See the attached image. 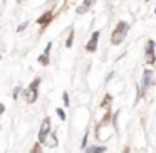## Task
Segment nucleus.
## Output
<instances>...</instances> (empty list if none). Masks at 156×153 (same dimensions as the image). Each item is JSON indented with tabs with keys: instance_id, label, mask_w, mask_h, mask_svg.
Listing matches in <instances>:
<instances>
[{
	"instance_id": "nucleus-17",
	"label": "nucleus",
	"mask_w": 156,
	"mask_h": 153,
	"mask_svg": "<svg viewBox=\"0 0 156 153\" xmlns=\"http://www.w3.org/2000/svg\"><path fill=\"white\" fill-rule=\"evenodd\" d=\"M27 27H29V20H25V22H22V24L17 25V32H24Z\"/></svg>"
},
{
	"instance_id": "nucleus-2",
	"label": "nucleus",
	"mask_w": 156,
	"mask_h": 153,
	"mask_svg": "<svg viewBox=\"0 0 156 153\" xmlns=\"http://www.w3.org/2000/svg\"><path fill=\"white\" fill-rule=\"evenodd\" d=\"M144 61L149 66H153L156 62V42L153 39H149L144 46Z\"/></svg>"
},
{
	"instance_id": "nucleus-10",
	"label": "nucleus",
	"mask_w": 156,
	"mask_h": 153,
	"mask_svg": "<svg viewBox=\"0 0 156 153\" xmlns=\"http://www.w3.org/2000/svg\"><path fill=\"white\" fill-rule=\"evenodd\" d=\"M37 62H39L41 66H49V62H51V57H49V56H45L44 52H42V54L37 57Z\"/></svg>"
},
{
	"instance_id": "nucleus-7",
	"label": "nucleus",
	"mask_w": 156,
	"mask_h": 153,
	"mask_svg": "<svg viewBox=\"0 0 156 153\" xmlns=\"http://www.w3.org/2000/svg\"><path fill=\"white\" fill-rule=\"evenodd\" d=\"M52 20H54V12L47 10V12H44L41 17H37V20H35V22H37V25H41V29H45Z\"/></svg>"
},
{
	"instance_id": "nucleus-18",
	"label": "nucleus",
	"mask_w": 156,
	"mask_h": 153,
	"mask_svg": "<svg viewBox=\"0 0 156 153\" xmlns=\"http://www.w3.org/2000/svg\"><path fill=\"white\" fill-rule=\"evenodd\" d=\"M62 101H64V106H66V108L71 104V101H69V93H64V94H62Z\"/></svg>"
},
{
	"instance_id": "nucleus-14",
	"label": "nucleus",
	"mask_w": 156,
	"mask_h": 153,
	"mask_svg": "<svg viewBox=\"0 0 156 153\" xmlns=\"http://www.w3.org/2000/svg\"><path fill=\"white\" fill-rule=\"evenodd\" d=\"M111 101H112L111 94H106V98L102 99V103H101V108H104V106H109V104H111Z\"/></svg>"
},
{
	"instance_id": "nucleus-22",
	"label": "nucleus",
	"mask_w": 156,
	"mask_h": 153,
	"mask_svg": "<svg viewBox=\"0 0 156 153\" xmlns=\"http://www.w3.org/2000/svg\"><path fill=\"white\" fill-rule=\"evenodd\" d=\"M154 15H156V7H154Z\"/></svg>"
},
{
	"instance_id": "nucleus-20",
	"label": "nucleus",
	"mask_w": 156,
	"mask_h": 153,
	"mask_svg": "<svg viewBox=\"0 0 156 153\" xmlns=\"http://www.w3.org/2000/svg\"><path fill=\"white\" fill-rule=\"evenodd\" d=\"M51 49H52V42H47V47L44 49V54L45 56H51Z\"/></svg>"
},
{
	"instance_id": "nucleus-21",
	"label": "nucleus",
	"mask_w": 156,
	"mask_h": 153,
	"mask_svg": "<svg viewBox=\"0 0 156 153\" xmlns=\"http://www.w3.org/2000/svg\"><path fill=\"white\" fill-rule=\"evenodd\" d=\"M2 115H5V104L4 103H0V116Z\"/></svg>"
},
{
	"instance_id": "nucleus-16",
	"label": "nucleus",
	"mask_w": 156,
	"mask_h": 153,
	"mask_svg": "<svg viewBox=\"0 0 156 153\" xmlns=\"http://www.w3.org/2000/svg\"><path fill=\"white\" fill-rule=\"evenodd\" d=\"M94 2H96V0H84V2H82V7H84V9H87V10H89V9H91L92 7V5H94Z\"/></svg>"
},
{
	"instance_id": "nucleus-12",
	"label": "nucleus",
	"mask_w": 156,
	"mask_h": 153,
	"mask_svg": "<svg viewBox=\"0 0 156 153\" xmlns=\"http://www.w3.org/2000/svg\"><path fill=\"white\" fill-rule=\"evenodd\" d=\"M30 153H44L42 151V145L41 143H34V146H32V150H30Z\"/></svg>"
},
{
	"instance_id": "nucleus-13",
	"label": "nucleus",
	"mask_w": 156,
	"mask_h": 153,
	"mask_svg": "<svg viewBox=\"0 0 156 153\" xmlns=\"http://www.w3.org/2000/svg\"><path fill=\"white\" fill-rule=\"evenodd\" d=\"M55 115L59 116V119H61V121H66V111L62 108H57L55 109Z\"/></svg>"
},
{
	"instance_id": "nucleus-23",
	"label": "nucleus",
	"mask_w": 156,
	"mask_h": 153,
	"mask_svg": "<svg viewBox=\"0 0 156 153\" xmlns=\"http://www.w3.org/2000/svg\"><path fill=\"white\" fill-rule=\"evenodd\" d=\"M0 61H2V54H0Z\"/></svg>"
},
{
	"instance_id": "nucleus-5",
	"label": "nucleus",
	"mask_w": 156,
	"mask_h": 153,
	"mask_svg": "<svg viewBox=\"0 0 156 153\" xmlns=\"http://www.w3.org/2000/svg\"><path fill=\"white\" fill-rule=\"evenodd\" d=\"M99 37H101V32L96 31L92 32L91 39L87 41V44H86V51L89 52V54H94L96 51H98V44H99Z\"/></svg>"
},
{
	"instance_id": "nucleus-6",
	"label": "nucleus",
	"mask_w": 156,
	"mask_h": 153,
	"mask_svg": "<svg viewBox=\"0 0 156 153\" xmlns=\"http://www.w3.org/2000/svg\"><path fill=\"white\" fill-rule=\"evenodd\" d=\"M37 98H39V88L29 86V88L24 91V101L27 103V104H34V103L37 101Z\"/></svg>"
},
{
	"instance_id": "nucleus-9",
	"label": "nucleus",
	"mask_w": 156,
	"mask_h": 153,
	"mask_svg": "<svg viewBox=\"0 0 156 153\" xmlns=\"http://www.w3.org/2000/svg\"><path fill=\"white\" fill-rule=\"evenodd\" d=\"M74 35H76L74 29H71V31H69L67 39H66V47H67V49H71V47H72V44H74Z\"/></svg>"
},
{
	"instance_id": "nucleus-3",
	"label": "nucleus",
	"mask_w": 156,
	"mask_h": 153,
	"mask_svg": "<svg viewBox=\"0 0 156 153\" xmlns=\"http://www.w3.org/2000/svg\"><path fill=\"white\" fill-rule=\"evenodd\" d=\"M153 82H154V79H153V71L151 69H144V72H143V81H141V89H139V93H138L139 98L148 91L149 86H153Z\"/></svg>"
},
{
	"instance_id": "nucleus-4",
	"label": "nucleus",
	"mask_w": 156,
	"mask_h": 153,
	"mask_svg": "<svg viewBox=\"0 0 156 153\" xmlns=\"http://www.w3.org/2000/svg\"><path fill=\"white\" fill-rule=\"evenodd\" d=\"M52 131V125H51V118H45L44 121H42V125H41V129H39V138H37V141L41 143V145H44L45 143V140H47V136H49V133Z\"/></svg>"
},
{
	"instance_id": "nucleus-19",
	"label": "nucleus",
	"mask_w": 156,
	"mask_h": 153,
	"mask_svg": "<svg viewBox=\"0 0 156 153\" xmlns=\"http://www.w3.org/2000/svg\"><path fill=\"white\" fill-rule=\"evenodd\" d=\"M41 81H42L41 78H35L34 81H32V84H30V86H32V88H39V86H41Z\"/></svg>"
},
{
	"instance_id": "nucleus-11",
	"label": "nucleus",
	"mask_w": 156,
	"mask_h": 153,
	"mask_svg": "<svg viewBox=\"0 0 156 153\" xmlns=\"http://www.w3.org/2000/svg\"><path fill=\"white\" fill-rule=\"evenodd\" d=\"M20 94H22V88H20V86H15L14 91H12V99H14V101H17Z\"/></svg>"
},
{
	"instance_id": "nucleus-24",
	"label": "nucleus",
	"mask_w": 156,
	"mask_h": 153,
	"mask_svg": "<svg viewBox=\"0 0 156 153\" xmlns=\"http://www.w3.org/2000/svg\"><path fill=\"white\" fill-rule=\"evenodd\" d=\"M146 2H149V0H146Z\"/></svg>"
},
{
	"instance_id": "nucleus-1",
	"label": "nucleus",
	"mask_w": 156,
	"mask_h": 153,
	"mask_svg": "<svg viewBox=\"0 0 156 153\" xmlns=\"http://www.w3.org/2000/svg\"><path fill=\"white\" fill-rule=\"evenodd\" d=\"M128 31H129V24H128V22L119 20L118 24H116L112 34H111V44H112V46H119V44H121V42L126 39Z\"/></svg>"
},
{
	"instance_id": "nucleus-8",
	"label": "nucleus",
	"mask_w": 156,
	"mask_h": 153,
	"mask_svg": "<svg viewBox=\"0 0 156 153\" xmlns=\"http://www.w3.org/2000/svg\"><path fill=\"white\" fill-rule=\"evenodd\" d=\"M57 143H59V141H57V136H55V133L51 131L44 145H45V146H51V148H54V146H57Z\"/></svg>"
},
{
	"instance_id": "nucleus-15",
	"label": "nucleus",
	"mask_w": 156,
	"mask_h": 153,
	"mask_svg": "<svg viewBox=\"0 0 156 153\" xmlns=\"http://www.w3.org/2000/svg\"><path fill=\"white\" fill-rule=\"evenodd\" d=\"M87 140H89V131H86L84 136H82V141H81V148H82V150L87 146Z\"/></svg>"
}]
</instances>
